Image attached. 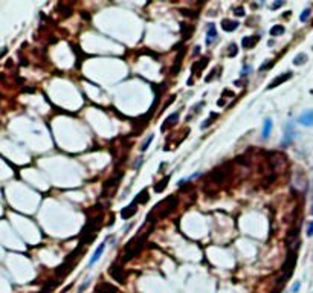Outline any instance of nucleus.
Wrapping results in <instances>:
<instances>
[{
  "label": "nucleus",
  "mask_w": 313,
  "mask_h": 293,
  "mask_svg": "<svg viewBox=\"0 0 313 293\" xmlns=\"http://www.w3.org/2000/svg\"><path fill=\"white\" fill-rule=\"evenodd\" d=\"M219 70H220V72H222V67H216V69H214V70H212V72H211V75H209V77H206V78H205V81H206V83H209V81H212V80H214V78H216V77H219V75H220V73H217V72H219Z\"/></svg>",
  "instance_id": "5701e85b"
},
{
  "label": "nucleus",
  "mask_w": 313,
  "mask_h": 293,
  "mask_svg": "<svg viewBox=\"0 0 313 293\" xmlns=\"http://www.w3.org/2000/svg\"><path fill=\"white\" fill-rule=\"evenodd\" d=\"M185 55V49H182L179 53H177V57H176V64H174V67H173V75H177L179 73V69H180V60H182V57Z\"/></svg>",
  "instance_id": "a211bd4d"
},
{
  "label": "nucleus",
  "mask_w": 313,
  "mask_h": 293,
  "mask_svg": "<svg viewBox=\"0 0 313 293\" xmlns=\"http://www.w3.org/2000/svg\"><path fill=\"white\" fill-rule=\"evenodd\" d=\"M235 14H237L238 17H243V15H244V9H243L241 6H238V8H235Z\"/></svg>",
  "instance_id": "7c9ffc66"
},
{
  "label": "nucleus",
  "mask_w": 313,
  "mask_h": 293,
  "mask_svg": "<svg viewBox=\"0 0 313 293\" xmlns=\"http://www.w3.org/2000/svg\"><path fill=\"white\" fill-rule=\"evenodd\" d=\"M292 78V72H284L283 75H278L273 81H270V84L267 85V90L269 89H275L276 85H279V84H283V83H286L287 80H290Z\"/></svg>",
  "instance_id": "39448f33"
},
{
  "label": "nucleus",
  "mask_w": 313,
  "mask_h": 293,
  "mask_svg": "<svg viewBox=\"0 0 313 293\" xmlns=\"http://www.w3.org/2000/svg\"><path fill=\"white\" fill-rule=\"evenodd\" d=\"M89 286H90V281H86V283H83V284H81V287L78 289V293H83V292H84V289H87Z\"/></svg>",
  "instance_id": "c756f323"
},
{
  "label": "nucleus",
  "mask_w": 313,
  "mask_h": 293,
  "mask_svg": "<svg viewBox=\"0 0 313 293\" xmlns=\"http://www.w3.org/2000/svg\"><path fill=\"white\" fill-rule=\"evenodd\" d=\"M307 235H309V237H313V221H310V224H309V229H307Z\"/></svg>",
  "instance_id": "473e14b6"
},
{
  "label": "nucleus",
  "mask_w": 313,
  "mask_h": 293,
  "mask_svg": "<svg viewBox=\"0 0 313 293\" xmlns=\"http://www.w3.org/2000/svg\"><path fill=\"white\" fill-rule=\"evenodd\" d=\"M238 22H232V20H223L222 22V29L223 31H226V32H232V31H235L237 28H238Z\"/></svg>",
  "instance_id": "9b49d317"
},
{
  "label": "nucleus",
  "mask_w": 313,
  "mask_h": 293,
  "mask_svg": "<svg viewBox=\"0 0 313 293\" xmlns=\"http://www.w3.org/2000/svg\"><path fill=\"white\" fill-rule=\"evenodd\" d=\"M153 137H154V136H153V134H150V136H148V137H147V141H145V142H144V144H142V147H141V151H145V150H147V148H148V145H150V144H151V141H153Z\"/></svg>",
  "instance_id": "a878e982"
},
{
  "label": "nucleus",
  "mask_w": 313,
  "mask_h": 293,
  "mask_svg": "<svg viewBox=\"0 0 313 293\" xmlns=\"http://www.w3.org/2000/svg\"><path fill=\"white\" fill-rule=\"evenodd\" d=\"M298 122H299L301 125L313 127V110H306V112L298 118Z\"/></svg>",
  "instance_id": "20e7f679"
},
{
  "label": "nucleus",
  "mask_w": 313,
  "mask_h": 293,
  "mask_svg": "<svg viewBox=\"0 0 313 293\" xmlns=\"http://www.w3.org/2000/svg\"><path fill=\"white\" fill-rule=\"evenodd\" d=\"M299 287H301V283H299V281H296V283H295V284L292 286V292L296 293L298 290H299Z\"/></svg>",
  "instance_id": "2f4dec72"
},
{
  "label": "nucleus",
  "mask_w": 313,
  "mask_h": 293,
  "mask_svg": "<svg viewBox=\"0 0 313 293\" xmlns=\"http://www.w3.org/2000/svg\"><path fill=\"white\" fill-rule=\"evenodd\" d=\"M306 61H307V55H306V53H298V55L293 58V64H295V66H303Z\"/></svg>",
  "instance_id": "aec40b11"
},
{
  "label": "nucleus",
  "mask_w": 313,
  "mask_h": 293,
  "mask_svg": "<svg viewBox=\"0 0 313 293\" xmlns=\"http://www.w3.org/2000/svg\"><path fill=\"white\" fill-rule=\"evenodd\" d=\"M168 180H170V176H165L160 182H157V185H154V191H156V192H162V191L167 188Z\"/></svg>",
  "instance_id": "dca6fc26"
},
{
  "label": "nucleus",
  "mask_w": 313,
  "mask_h": 293,
  "mask_svg": "<svg viewBox=\"0 0 313 293\" xmlns=\"http://www.w3.org/2000/svg\"><path fill=\"white\" fill-rule=\"evenodd\" d=\"M312 214H313V209H312Z\"/></svg>",
  "instance_id": "f704fd0d"
},
{
  "label": "nucleus",
  "mask_w": 313,
  "mask_h": 293,
  "mask_svg": "<svg viewBox=\"0 0 313 293\" xmlns=\"http://www.w3.org/2000/svg\"><path fill=\"white\" fill-rule=\"evenodd\" d=\"M133 202H136V203H147V202H148V191H147V189H142V191L136 196V199H134Z\"/></svg>",
  "instance_id": "f3484780"
},
{
  "label": "nucleus",
  "mask_w": 313,
  "mask_h": 293,
  "mask_svg": "<svg viewBox=\"0 0 313 293\" xmlns=\"http://www.w3.org/2000/svg\"><path fill=\"white\" fill-rule=\"evenodd\" d=\"M237 53H238V50H237V44H234V43H232V44L229 46L228 57H231V58H232V57H237Z\"/></svg>",
  "instance_id": "b1692460"
},
{
  "label": "nucleus",
  "mask_w": 313,
  "mask_h": 293,
  "mask_svg": "<svg viewBox=\"0 0 313 293\" xmlns=\"http://www.w3.org/2000/svg\"><path fill=\"white\" fill-rule=\"evenodd\" d=\"M177 119H179V112H176V113H173L171 116H168V118L165 119V122L162 124L160 130H162V131H165V130H167L170 125H174V124L177 122Z\"/></svg>",
  "instance_id": "9d476101"
},
{
  "label": "nucleus",
  "mask_w": 313,
  "mask_h": 293,
  "mask_svg": "<svg viewBox=\"0 0 313 293\" xmlns=\"http://www.w3.org/2000/svg\"><path fill=\"white\" fill-rule=\"evenodd\" d=\"M284 26H281V25H275L273 28H270V31H269V34L272 35V37H276V35H281V34H284Z\"/></svg>",
  "instance_id": "6ab92c4d"
},
{
  "label": "nucleus",
  "mask_w": 313,
  "mask_h": 293,
  "mask_svg": "<svg viewBox=\"0 0 313 293\" xmlns=\"http://www.w3.org/2000/svg\"><path fill=\"white\" fill-rule=\"evenodd\" d=\"M208 61H209L208 58H202V60H200V61H199L197 64H192V67H191V72H192V75H196V73L199 75V72H200V70H202V69H203V67H205V66L208 64Z\"/></svg>",
  "instance_id": "ddd939ff"
},
{
  "label": "nucleus",
  "mask_w": 313,
  "mask_h": 293,
  "mask_svg": "<svg viewBox=\"0 0 313 293\" xmlns=\"http://www.w3.org/2000/svg\"><path fill=\"white\" fill-rule=\"evenodd\" d=\"M270 131H272V119H270V118H267V119L264 121V125H263L261 137H263V139H267L269 136H270Z\"/></svg>",
  "instance_id": "4468645a"
},
{
  "label": "nucleus",
  "mask_w": 313,
  "mask_h": 293,
  "mask_svg": "<svg viewBox=\"0 0 313 293\" xmlns=\"http://www.w3.org/2000/svg\"><path fill=\"white\" fill-rule=\"evenodd\" d=\"M199 52H200V46H196V47H194V50H192V53H194V55H197Z\"/></svg>",
  "instance_id": "72a5a7b5"
},
{
  "label": "nucleus",
  "mask_w": 313,
  "mask_h": 293,
  "mask_svg": "<svg viewBox=\"0 0 313 293\" xmlns=\"http://www.w3.org/2000/svg\"><path fill=\"white\" fill-rule=\"evenodd\" d=\"M283 5H284V2H281V0H279V2H275L273 5H270V9H278V8H281Z\"/></svg>",
  "instance_id": "c85d7f7f"
},
{
  "label": "nucleus",
  "mask_w": 313,
  "mask_h": 293,
  "mask_svg": "<svg viewBox=\"0 0 313 293\" xmlns=\"http://www.w3.org/2000/svg\"><path fill=\"white\" fill-rule=\"evenodd\" d=\"M310 14H312V9H310V8L304 9V11H303V14L299 15V20H301L303 23H304V22H307V20H309V17H310Z\"/></svg>",
  "instance_id": "4be33fe9"
},
{
  "label": "nucleus",
  "mask_w": 313,
  "mask_h": 293,
  "mask_svg": "<svg viewBox=\"0 0 313 293\" xmlns=\"http://www.w3.org/2000/svg\"><path fill=\"white\" fill-rule=\"evenodd\" d=\"M295 127L293 124H286V128H284V136H283V141H281V145L283 147H287L290 142H293L295 139Z\"/></svg>",
  "instance_id": "7ed1b4c3"
},
{
  "label": "nucleus",
  "mask_w": 313,
  "mask_h": 293,
  "mask_svg": "<svg viewBox=\"0 0 313 293\" xmlns=\"http://www.w3.org/2000/svg\"><path fill=\"white\" fill-rule=\"evenodd\" d=\"M251 70H252V67H251V66H243V69H241V73H240V75H241V77H248Z\"/></svg>",
  "instance_id": "bb28decb"
},
{
  "label": "nucleus",
  "mask_w": 313,
  "mask_h": 293,
  "mask_svg": "<svg viewBox=\"0 0 313 293\" xmlns=\"http://www.w3.org/2000/svg\"><path fill=\"white\" fill-rule=\"evenodd\" d=\"M180 29H182V34H183V40H188V38H191V35H192V31H194V26H188L186 23H182Z\"/></svg>",
  "instance_id": "2eb2a0df"
},
{
  "label": "nucleus",
  "mask_w": 313,
  "mask_h": 293,
  "mask_svg": "<svg viewBox=\"0 0 313 293\" xmlns=\"http://www.w3.org/2000/svg\"><path fill=\"white\" fill-rule=\"evenodd\" d=\"M137 203L136 202H132L129 206H125V208H122V211H121V217L124 218V220H129L132 215H134L136 214V211H137Z\"/></svg>",
  "instance_id": "0eeeda50"
},
{
  "label": "nucleus",
  "mask_w": 313,
  "mask_h": 293,
  "mask_svg": "<svg viewBox=\"0 0 313 293\" xmlns=\"http://www.w3.org/2000/svg\"><path fill=\"white\" fill-rule=\"evenodd\" d=\"M216 118H217V113H211V118H209V119H206V121H205V122L202 124V128L205 130L206 127H209V125H211V124H212V121H214Z\"/></svg>",
  "instance_id": "393cba45"
},
{
  "label": "nucleus",
  "mask_w": 313,
  "mask_h": 293,
  "mask_svg": "<svg viewBox=\"0 0 313 293\" xmlns=\"http://www.w3.org/2000/svg\"><path fill=\"white\" fill-rule=\"evenodd\" d=\"M104 247H105V243H101L99 246H98V249L95 251V253H93V256L90 258V261H89V264L92 266V264H95L99 258H101V255H102V252H104Z\"/></svg>",
  "instance_id": "f8f14e48"
},
{
  "label": "nucleus",
  "mask_w": 313,
  "mask_h": 293,
  "mask_svg": "<svg viewBox=\"0 0 313 293\" xmlns=\"http://www.w3.org/2000/svg\"><path fill=\"white\" fill-rule=\"evenodd\" d=\"M273 64H275L273 61H270V63H264V64H263V66L260 67V70H261V72H263V70H267V69H270V67H272Z\"/></svg>",
  "instance_id": "cd10ccee"
},
{
  "label": "nucleus",
  "mask_w": 313,
  "mask_h": 293,
  "mask_svg": "<svg viewBox=\"0 0 313 293\" xmlns=\"http://www.w3.org/2000/svg\"><path fill=\"white\" fill-rule=\"evenodd\" d=\"M109 273H110V276L115 279V281H118L119 284H124L125 283V273H124V270H122V267L119 266V264H112L110 266V269H109Z\"/></svg>",
  "instance_id": "f03ea898"
},
{
  "label": "nucleus",
  "mask_w": 313,
  "mask_h": 293,
  "mask_svg": "<svg viewBox=\"0 0 313 293\" xmlns=\"http://www.w3.org/2000/svg\"><path fill=\"white\" fill-rule=\"evenodd\" d=\"M217 40V29H216V25L214 23H209L208 25V29H206V44H212V43Z\"/></svg>",
  "instance_id": "423d86ee"
},
{
  "label": "nucleus",
  "mask_w": 313,
  "mask_h": 293,
  "mask_svg": "<svg viewBox=\"0 0 313 293\" xmlns=\"http://www.w3.org/2000/svg\"><path fill=\"white\" fill-rule=\"evenodd\" d=\"M95 293H116V287L109 284V283H99L96 286Z\"/></svg>",
  "instance_id": "6e6552de"
},
{
  "label": "nucleus",
  "mask_w": 313,
  "mask_h": 293,
  "mask_svg": "<svg viewBox=\"0 0 313 293\" xmlns=\"http://www.w3.org/2000/svg\"><path fill=\"white\" fill-rule=\"evenodd\" d=\"M260 42V37L258 35H251V37H244L243 40H241V46L244 47V49H252L257 43Z\"/></svg>",
  "instance_id": "1a4fd4ad"
},
{
  "label": "nucleus",
  "mask_w": 313,
  "mask_h": 293,
  "mask_svg": "<svg viewBox=\"0 0 313 293\" xmlns=\"http://www.w3.org/2000/svg\"><path fill=\"white\" fill-rule=\"evenodd\" d=\"M295 266H296V252H289L287 253V258L283 264V272H284V278H289L293 270H295Z\"/></svg>",
  "instance_id": "f257e3e1"
},
{
  "label": "nucleus",
  "mask_w": 313,
  "mask_h": 293,
  "mask_svg": "<svg viewBox=\"0 0 313 293\" xmlns=\"http://www.w3.org/2000/svg\"><path fill=\"white\" fill-rule=\"evenodd\" d=\"M57 284H58L57 281H50V283H46V286H45V287H43V289H42V290H40L38 293H49L50 290H53V289H55V286H57Z\"/></svg>",
  "instance_id": "412c9836"
}]
</instances>
